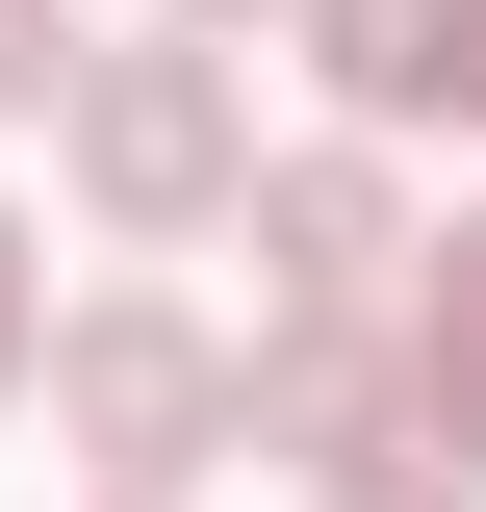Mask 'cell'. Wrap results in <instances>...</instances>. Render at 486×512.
Segmentation results:
<instances>
[{"label":"cell","instance_id":"1","mask_svg":"<svg viewBox=\"0 0 486 512\" xmlns=\"http://www.w3.org/2000/svg\"><path fill=\"white\" fill-rule=\"evenodd\" d=\"M52 128H77V205H103V231H205V205L256 180V103H231L205 26H180V52H77Z\"/></svg>","mask_w":486,"mask_h":512},{"label":"cell","instance_id":"2","mask_svg":"<svg viewBox=\"0 0 486 512\" xmlns=\"http://www.w3.org/2000/svg\"><path fill=\"white\" fill-rule=\"evenodd\" d=\"M26 384H52V436L103 461L128 512H180L205 461H231V359H205L180 308H52V359H26Z\"/></svg>","mask_w":486,"mask_h":512},{"label":"cell","instance_id":"3","mask_svg":"<svg viewBox=\"0 0 486 512\" xmlns=\"http://www.w3.org/2000/svg\"><path fill=\"white\" fill-rule=\"evenodd\" d=\"M231 436L307 461V487H359V461H410V359H384L359 308H282V333L231 359Z\"/></svg>","mask_w":486,"mask_h":512},{"label":"cell","instance_id":"4","mask_svg":"<svg viewBox=\"0 0 486 512\" xmlns=\"http://www.w3.org/2000/svg\"><path fill=\"white\" fill-rule=\"evenodd\" d=\"M256 282H282V308H384V282H410V205H384V154H256Z\"/></svg>","mask_w":486,"mask_h":512},{"label":"cell","instance_id":"5","mask_svg":"<svg viewBox=\"0 0 486 512\" xmlns=\"http://www.w3.org/2000/svg\"><path fill=\"white\" fill-rule=\"evenodd\" d=\"M359 128H486V0H307Z\"/></svg>","mask_w":486,"mask_h":512},{"label":"cell","instance_id":"6","mask_svg":"<svg viewBox=\"0 0 486 512\" xmlns=\"http://www.w3.org/2000/svg\"><path fill=\"white\" fill-rule=\"evenodd\" d=\"M410 461H461V487H486V205H461V231H410Z\"/></svg>","mask_w":486,"mask_h":512},{"label":"cell","instance_id":"7","mask_svg":"<svg viewBox=\"0 0 486 512\" xmlns=\"http://www.w3.org/2000/svg\"><path fill=\"white\" fill-rule=\"evenodd\" d=\"M26 103H77V26H52V0H0V128H26Z\"/></svg>","mask_w":486,"mask_h":512},{"label":"cell","instance_id":"8","mask_svg":"<svg viewBox=\"0 0 486 512\" xmlns=\"http://www.w3.org/2000/svg\"><path fill=\"white\" fill-rule=\"evenodd\" d=\"M26 359H52V282H26V231H0V410H26Z\"/></svg>","mask_w":486,"mask_h":512},{"label":"cell","instance_id":"9","mask_svg":"<svg viewBox=\"0 0 486 512\" xmlns=\"http://www.w3.org/2000/svg\"><path fill=\"white\" fill-rule=\"evenodd\" d=\"M333 512H486V487H461V461H359Z\"/></svg>","mask_w":486,"mask_h":512},{"label":"cell","instance_id":"10","mask_svg":"<svg viewBox=\"0 0 486 512\" xmlns=\"http://www.w3.org/2000/svg\"><path fill=\"white\" fill-rule=\"evenodd\" d=\"M180 26H231V0H180Z\"/></svg>","mask_w":486,"mask_h":512}]
</instances>
